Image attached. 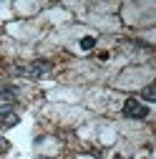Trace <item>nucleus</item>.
Wrapping results in <instances>:
<instances>
[{
	"instance_id": "obj_1",
	"label": "nucleus",
	"mask_w": 156,
	"mask_h": 159,
	"mask_svg": "<svg viewBox=\"0 0 156 159\" xmlns=\"http://www.w3.org/2000/svg\"><path fill=\"white\" fill-rule=\"evenodd\" d=\"M15 71H20L30 78H43V76L50 73V61H33L28 66H15Z\"/></svg>"
},
{
	"instance_id": "obj_2",
	"label": "nucleus",
	"mask_w": 156,
	"mask_h": 159,
	"mask_svg": "<svg viewBox=\"0 0 156 159\" xmlns=\"http://www.w3.org/2000/svg\"><path fill=\"white\" fill-rule=\"evenodd\" d=\"M124 116H128V119H146L149 109L139 101V98H126L124 101Z\"/></svg>"
},
{
	"instance_id": "obj_3",
	"label": "nucleus",
	"mask_w": 156,
	"mask_h": 159,
	"mask_svg": "<svg viewBox=\"0 0 156 159\" xmlns=\"http://www.w3.org/2000/svg\"><path fill=\"white\" fill-rule=\"evenodd\" d=\"M18 121H20V116L15 114L13 106H3L0 109V126H15Z\"/></svg>"
},
{
	"instance_id": "obj_4",
	"label": "nucleus",
	"mask_w": 156,
	"mask_h": 159,
	"mask_svg": "<svg viewBox=\"0 0 156 159\" xmlns=\"http://www.w3.org/2000/svg\"><path fill=\"white\" fill-rule=\"evenodd\" d=\"M141 96H144V101H156V89L154 86H146L141 91Z\"/></svg>"
},
{
	"instance_id": "obj_5",
	"label": "nucleus",
	"mask_w": 156,
	"mask_h": 159,
	"mask_svg": "<svg viewBox=\"0 0 156 159\" xmlns=\"http://www.w3.org/2000/svg\"><path fill=\"white\" fill-rule=\"evenodd\" d=\"M93 46H96V38H93V35H86L83 41H81V48H83V51H91Z\"/></svg>"
}]
</instances>
